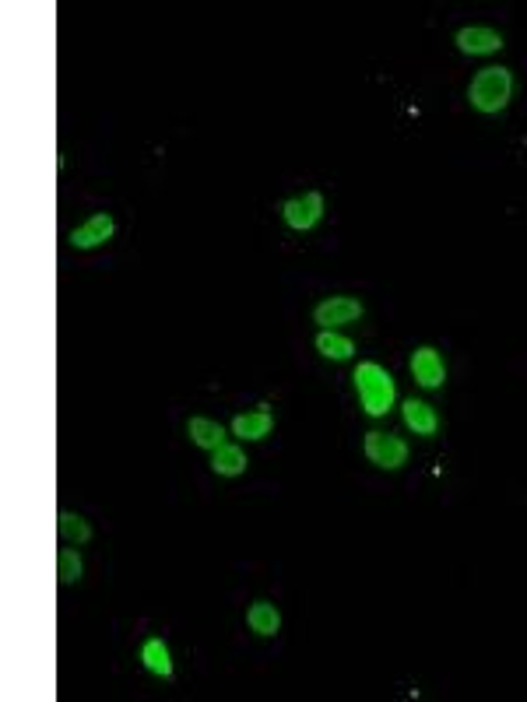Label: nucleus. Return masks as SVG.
I'll return each instance as SVG.
<instances>
[{
	"instance_id": "1",
	"label": "nucleus",
	"mask_w": 527,
	"mask_h": 702,
	"mask_svg": "<svg viewBox=\"0 0 527 702\" xmlns=\"http://www.w3.org/2000/svg\"><path fill=\"white\" fill-rule=\"evenodd\" d=\"M352 380H355V390H359L362 408H366L373 418H383L390 408H394V401H398L394 380H390V373L380 366V362H359Z\"/></svg>"
},
{
	"instance_id": "2",
	"label": "nucleus",
	"mask_w": 527,
	"mask_h": 702,
	"mask_svg": "<svg viewBox=\"0 0 527 702\" xmlns=\"http://www.w3.org/2000/svg\"><path fill=\"white\" fill-rule=\"evenodd\" d=\"M510 95H513V74L506 71V67H482V71L471 78V88H468V102L485 116L510 106Z\"/></svg>"
},
{
	"instance_id": "3",
	"label": "nucleus",
	"mask_w": 527,
	"mask_h": 702,
	"mask_svg": "<svg viewBox=\"0 0 527 702\" xmlns=\"http://www.w3.org/2000/svg\"><path fill=\"white\" fill-rule=\"evenodd\" d=\"M366 460L383 471H398V467L408 464V443L401 436H390V432H366Z\"/></svg>"
},
{
	"instance_id": "4",
	"label": "nucleus",
	"mask_w": 527,
	"mask_h": 702,
	"mask_svg": "<svg viewBox=\"0 0 527 702\" xmlns=\"http://www.w3.org/2000/svg\"><path fill=\"white\" fill-rule=\"evenodd\" d=\"M282 218L289 229L310 232L313 225L324 218V194H320V190H310V194H303V197H292V201L282 204Z\"/></svg>"
},
{
	"instance_id": "5",
	"label": "nucleus",
	"mask_w": 527,
	"mask_h": 702,
	"mask_svg": "<svg viewBox=\"0 0 527 702\" xmlns=\"http://www.w3.org/2000/svg\"><path fill=\"white\" fill-rule=\"evenodd\" d=\"M359 316H362V302L352 299V295H331V299H324L313 309V320L324 330L345 327V323H355Z\"/></svg>"
},
{
	"instance_id": "6",
	"label": "nucleus",
	"mask_w": 527,
	"mask_h": 702,
	"mask_svg": "<svg viewBox=\"0 0 527 702\" xmlns=\"http://www.w3.org/2000/svg\"><path fill=\"white\" fill-rule=\"evenodd\" d=\"M116 232V222L113 215H106V211H99V215H92L88 222H81L78 229L71 232V246H78V250H95V246L109 243Z\"/></svg>"
},
{
	"instance_id": "7",
	"label": "nucleus",
	"mask_w": 527,
	"mask_h": 702,
	"mask_svg": "<svg viewBox=\"0 0 527 702\" xmlns=\"http://www.w3.org/2000/svg\"><path fill=\"white\" fill-rule=\"evenodd\" d=\"M457 50L468 53V57H485V53L503 50V36L496 29H485V25H468V29L457 32Z\"/></svg>"
},
{
	"instance_id": "8",
	"label": "nucleus",
	"mask_w": 527,
	"mask_h": 702,
	"mask_svg": "<svg viewBox=\"0 0 527 702\" xmlns=\"http://www.w3.org/2000/svg\"><path fill=\"white\" fill-rule=\"evenodd\" d=\"M412 373L426 390H440L443 380H447V369H443V359H440V351H436V348H419V351H415V355H412Z\"/></svg>"
},
{
	"instance_id": "9",
	"label": "nucleus",
	"mask_w": 527,
	"mask_h": 702,
	"mask_svg": "<svg viewBox=\"0 0 527 702\" xmlns=\"http://www.w3.org/2000/svg\"><path fill=\"white\" fill-rule=\"evenodd\" d=\"M271 425H275V415H271L268 408L246 411V415H236V418H232V436H239V439H246V443H253V439H264V436H268Z\"/></svg>"
},
{
	"instance_id": "10",
	"label": "nucleus",
	"mask_w": 527,
	"mask_h": 702,
	"mask_svg": "<svg viewBox=\"0 0 527 702\" xmlns=\"http://www.w3.org/2000/svg\"><path fill=\"white\" fill-rule=\"evenodd\" d=\"M405 425L415 432V436H436V429H440V415H436L433 404L426 401H405Z\"/></svg>"
},
{
	"instance_id": "11",
	"label": "nucleus",
	"mask_w": 527,
	"mask_h": 702,
	"mask_svg": "<svg viewBox=\"0 0 527 702\" xmlns=\"http://www.w3.org/2000/svg\"><path fill=\"white\" fill-rule=\"evenodd\" d=\"M246 625H250L257 636L271 639V636H278V629H282V615H278V608L271 601H253L250 611H246Z\"/></svg>"
},
{
	"instance_id": "12",
	"label": "nucleus",
	"mask_w": 527,
	"mask_h": 702,
	"mask_svg": "<svg viewBox=\"0 0 527 702\" xmlns=\"http://www.w3.org/2000/svg\"><path fill=\"white\" fill-rule=\"evenodd\" d=\"M141 664H145L155 678H173V653H169V646L162 643L159 636L145 639V646H141Z\"/></svg>"
},
{
	"instance_id": "13",
	"label": "nucleus",
	"mask_w": 527,
	"mask_h": 702,
	"mask_svg": "<svg viewBox=\"0 0 527 702\" xmlns=\"http://www.w3.org/2000/svg\"><path fill=\"white\" fill-rule=\"evenodd\" d=\"M187 436L194 439L201 450H211L215 453L218 446H225V429H222V422H215V418H190L187 422Z\"/></svg>"
},
{
	"instance_id": "14",
	"label": "nucleus",
	"mask_w": 527,
	"mask_h": 702,
	"mask_svg": "<svg viewBox=\"0 0 527 702\" xmlns=\"http://www.w3.org/2000/svg\"><path fill=\"white\" fill-rule=\"evenodd\" d=\"M246 464H250V460H246V453L239 450V446H218L215 453H211V471L215 474H222V478H239V474L246 471Z\"/></svg>"
},
{
	"instance_id": "15",
	"label": "nucleus",
	"mask_w": 527,
	"mask_h": 702,
	"mask_svg": "<svg viewBox=\"0 0 527 702\" xmlns=\"http://www.w3.org/2000/svg\"><path fill=\"white\" fill-rule=\"evenodd\" d=\"M317 351L324 355V359H334V362H345L355 355V341L345 334H338V330H320L317 334Z\"/></svg>"
},
{
	"instance_id": "16",
	"label": "nucleus",
	"mask_w": 527,
	"mask_h": 702,
	"mask_svg": "<svg viewBox=\"0 0 527 702\" xmlns=\"http://www.w3.org/2000/svg\"><path fill=\"white\" fill-rule=\"evenodd\" d=\"M57 531H60V538H64L67 545H85V541H92V527H88L85 516L67 513V509L57 516Z\"/></svg>"
},
{
	"instance_id": "17",
	"label": "nucleus",
	"mask_w": 527,
	"mask_h": 702,
	"mask_svg": "<svg viewBox=\"0 0 527 702\" xmlns=\"http://www.w3.org/2000/svg\"><path fill=\"white\" fill-rule=\"evenodd\" d=\"M57 576L64 587H71V583L81 580V555L74 552V548H60L57 555Z\"/></svg>"
}]
</instances>
